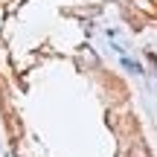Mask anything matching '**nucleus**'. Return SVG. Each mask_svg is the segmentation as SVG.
<instances>
[{
    "label": "nucleus",
    "mask_w": 157,
    "mask_h": 157,
    "mask_svg": "<svg viewBox=\"0 0 157 157\" xmlns=\"http://www.w3.org/2000/svg\"><path fill=\"white\" fill-rule=\"evenodd\" d=\"M128 154H131V157H148V151H146V146H143V143H134Z\"/></svg>",
    "instance_id": "f257e3e1"
}]
</instances>
